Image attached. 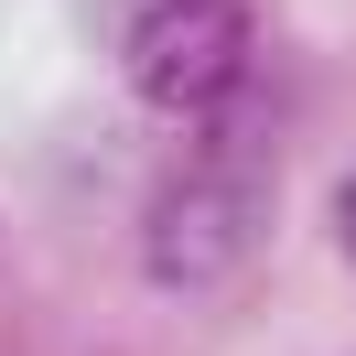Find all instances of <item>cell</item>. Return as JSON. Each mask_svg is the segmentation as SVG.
I'll list each match as a JSON object with an SVG mask.
<instances>
[{"instance_id": "cell-3", "label": "cell", "mask_w": 356, "mask_h": 356, "mask_svg": "<svg viewBox=\"0 0 356 356\" xmlns=\"http://www.w3.org/2000/svg\"><path fill=\"white\" fill-rule=\"evenodd\" d=\"M334 248H346V270H356V173L334 184Z\"/></svg>"}, {"instance_id": "cell-2", "label": "cell", "mask_w": 356, "mask_h": 356, "mask_svg": "<svg viewBox=\"0 0 356 356\" xmlns=\"http://www.w3.org/2000/svg\"><path fill=\"white\" fill-rule=\"evenodd\" d=\"M248 54H259V11L248 0H152L130 22V97L162 119H216L248 87Z\"/></svg>"}, {"instance_id": "cell-1", "label": "cell", "mask_w": 356, "mask_h": 356, "mask_svg": "<svg viewBox=\"0 0 356 356\" xmlns=\"http://www.w3.org/2000/svg\"><path fill=\"white\" fill-rule=\"evenodd\" d=\"M259 238H270V130L216 119L140 205V270L162 291H216Z\"/></svg>"}]
</instances>
